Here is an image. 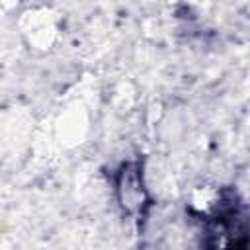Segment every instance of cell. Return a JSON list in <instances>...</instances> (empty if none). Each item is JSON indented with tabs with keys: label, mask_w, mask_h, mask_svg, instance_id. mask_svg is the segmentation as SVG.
<instances>
[{
	"label": "cell",
	"mask_w": 250,
	"mask_h": 250,
	"mask_svg": "<svg viewBox=\"0 0 250 250\" xmlns=\"http://www.w3.org/2000/svg\"><path fill=\"white\" fill-rule=\"evenodd\" d=\"M119 197H121V203L131 211L139 209L143 205L145 191H143L141 176H139L135 166L123 168V174H121V180H119Z\"/></svg>",
	"instance_id": "obj_1"
}]
</instances>
